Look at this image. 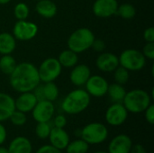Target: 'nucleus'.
I'll return each instance as SVG.
<instances>
[{
    "mask_svg": "<svg viewBox=\"0 0 154 153\" xmlns=\"http://www.w3.org/2000/svg\"><path fill=\"white\" fill-rule=\"evenodd\" d=\"M9 77L12 88L18 93L33 91L41 82L38 68L30 62L17 64Z\"/></svg>",
    "mask_w": 154,
    "mask_h": 153,
    "instance_id": "f257e3e1",
    "label": "nucleus"
},
{
    "mask_svg": "<svg viewBox=\"0 0 154 153\" xmlns=\"http://www.w3.org/2000/svg\"><path fill=\"white\" fill-rule=\"evenodd\" d=\"M90 104V96L82 88L69 92L61 102V109L68 115H79L85 111Z\"/></svg>",
    "mask_w": 154,
    "mask_h": 153,
    "instance_id": "f03ea898",
    "label": "nucleus"
},
{
    "mask_svg": "<svg viewBox=\"0 0 154 153\" xmlns=\"http://www.w3.org/2000/svg\"><path fill=\"white\" fill-rule=\"evenodd\" d=\"M122 104L128 113L140 114L152 104V97L145 90L136 88L126 92Z\"/></svg>",
    "mask_w": 154,
    "mask_h": 153,
    "instance_id": "7ed1b4c3",
    "label": "nucleus"
},
{
    "mask_svg": "<svg viewBox=\"0 0 154 153\" xmlns=\"http://www.w3.org/2000/svg\"><path fill=\"white\" fill-rule=\"evenodd\" d=\"M95 39V34L89 28H79L69 35L68 47L76 53H81L91 48Z\"/></svg>",
    "mask_w": 154,
    "mask_h": 153,
    "instance_id": "20e7f679",
    "label": "nucleus"
},
{
    "mask_svg": "<svg viewBox=\"0 0 154 153\" xmlns=\"http://www.w3.org/2000/svg\"><path fill=\"white\" fill-rule=\"evenodd\" d=\"M80 137L88 145L103 143L108 137V130L104 124L90 123L80 131Z\"/></svg>",
    "mask_w": 154,
    "mask_h": 153,
    "instance_id": "39448f33",
    "label": "nucleus"
},
{
    "mask_svg": "<svg viewBox=\"0 0 154 153\" xmlns=\"http://www.w3.org/2000/svg\"><path fill=\"white\" fill-rule=\"evenodd\" d=\"M119 65L129 71H138L144 68L146 58L142 51L136 49H127L118 57Z\"/></svg>",
    "mask_w": 154,
    "mask_h": 153,
    "instance_id": "423d86ee",
    "label": "nucleus"
},
{
    "mask_svg": "<svg viewBox=\"0 0 154 153\" xmlns=\"http://www.w3.org/2000/svg\"><path fill=\"white\" fill-rule=\"evenodd\" d=\"M62 67L58 59L48 58L44 60L38 68L40 80L43 83L51 82L57 79L61 74Z\"/></svg>",
    "mask_w": 154,
    "mask_h": 153,
    "instance_id": "0eeeda50",
    "label": "nucleus"
},
{
    "mask_svg": "<svg viewBox=\"0 0 154 153\" xmlns=\"http://www.w3.org/2000/svg\"><path fill=\"white\" fill-rule=\"evenodd\" d=\"M38 33V26L32 22L18 20L13 29V35L18 41H30Z\"/></svg>",
    "mask_w": 154,
    "mask_h": 153,
    "instance_id": "6e6552de",
    "label": "nucleus"
},
{
    "mask_svg": "<svg viewBox=\"0 0 154 153\" xmlns=\"http://www.w3.org/2000/svg\"><path fill=\"white\" fill-rule=\"evenodd\" d=\"M106 121L111 126H120L125 123L128 111L122 103H113L106 112Z\"/></svg>",
    "mask_w": 154,
    "mask_h": 153,
    "instance_id": "1a4fd4ad",
    "label": "nucleus"
},
{
    "mask_svg": "<svg viewBox=\"0 0 154 153\" xmlns=\"http://www.w3.org/2000/svg\"><path fill=\"white\" fill-rule=\"evenodd\" d=\"M85 86V90L88 93L90 96L102 97L106 95L109 84L104 77L99 75H94L89 77Z\"/></svg>",
    "mask_w": 154,
    "mask_h": 153,
    "instance_id": "9d476101",
    "label": "nucleus"
},
{
    "mask_svg": "<svg viewBox=\"0 0 154 153\" xmlns=\"http://www.w3.org/2000/svg\"><path fill=\"white\" fill-rule=\"evenodd\" d=\"M55 113V107L53 102L48 100H40L37 102L33 109L32 110V115L35 122H50Z\"/></svg>",
    "mask_w": 154,
    "mask_h": 153,
    "instance_id": "9b49d317",
    "label": "nucleus"
},
{
    "mask_svg": "<svg viewBox=\"0 0 154 153\" xmlns=\"http://www.w3.org/2000/svg\"><path fill=\"white\" fill-rule=\"evenodd\" d=\"M117 0H96L92 5L93 14L99 18H108L116 14Z\"/></svg>",
    "mask_w": 154,
    "mask_h": 153,
    "instance_id": "f8f14e48",
    "label": "nucleus"
},
{
    "mask_svg": "<svg viewBox=\"0 0 154 153\" xmlns=\"http://www.w3.org/2000/svg\"><path fill=\"white\" fill-rule=\"evenodd\" d=\"M133 147L132 139L124 133L114 137L108 144V153H130Z\"/></svg>",
    "mask_w": 154,
    "mask_h": 153,
    "instance_id": "ddd939ff",
    "label": "nucleus"
},
{
    "mask_svg": "<svg viewBox=\"0 0 154 153\" xmlns=\"http://www.w3.org/2000/svg\"><path fill=\"white\" fill-rule=\"evenodd\" d=\"M96 65L100 71L113 72L119 66V60L116 54L103 51L97 58Z\"/></svg>",
    "mask_w": 154,
    "mask_h": 153,
    "instance_id": "4468645a",
    "label": "nucleus"
},
{
    "mask_svg": "<svg viewBox=\"0 0 154 153\" xmlns=\"http://www.w3.org/2000/svg\"><path fill=\"white\" fill-rule=\"evenodd\" d=\"M48 139L50 141L51 145L60 151L65 150L70 142L69 135L64 130V128H58V127L51 128Z\"/></svg>",
    "mask_w": 154,
    "mask_h": 153,
    "instance_id": "2eb2a0df",
    "label": "nucleus"
},
{
    "mask_svg": "<svg viewBox=\"0 0 154 153\" xmlns=\"http://www.w3.org/2000/svg\"><path fill=\"white\" fill-rule=\"evenodd\" d=\"M90 76L91 71L88 66H87L86 64H79L73 67L69 74V79L74 86L82 87L86 84Z\"/></svg>",
    "mask_w": 154,
    "mask_h": 153,
    "instance_id": "dca6fc26",
    "label": "nucleus"
},
{
    "mask_svg": "<svg viewBox=\"0 0 154 153\" xmlns=\"http://www.w3.org/2000/svg\"><path fill=\"white\" fill-rule=\"evenodd\" d=\"M38 100L35 95L32 91L23 92V93H20V96L16 99H14V106L16 110L26 114L32 112Z\"/></svg>",
    "mask_w": 154,
    "mask_h": 153,
    "instance_id": "f3484780",
    "label": "nucleus"
},
{
    "mask_svg": "<svg viewBox=\"0 0 154 153\" xmlns=\"http://www.w3.org/2000/svg\"><path fill=\"white\" fill-rule=\"evenodd\" d=\"M7 150L8 153H32V144L28 138L17 136L10 142Z\"/></svg>",
    "mask_w": 154,
    "mask_h": 153,
    "instance_id": "a211bd4d",
    "label": "nucleus"
},
{
    "mask_svg": "<svg viewBox=\"0 0 154 153\" xmlns=\"http://www.w3.org/2000/svg\"><path fill=\"white\" fill-rule=\"evenodd\" d=\"M14 110V99L10 95L0 92V123L8 120Z\"/></svg>",
    "mask_w": 154,
    "mask_h": 153,
    "instance_id": "6ab92c4d",
    "label": "nucleus"
},
{
    "mask_svg": "<svg viewBox=\"0 0 154 153\" xmlns=\"http://www.w3.org/2000/svg\"><path fill=\"white\" fill-rule=\"evenodd\" d=\"M35 10L42 17L50 19L56 15L57 5L51 0H39L36 3Z\"/></svg>",
    "mask_w": 154,
    "mask_h": 153,
    "instance_id": "aec40b11",
    "label": "nucleus"
},
{
    "mask_svg": "<svg viewBox=\"0 0 154 153\" xmlns=\"http://www.w3.org/2000/svg\"><path fill=\"white\" fill-rule=\"evenodd\" d=\"M16 48V39L9 32L0 33V54H11Z\"/></svg>",
    "mask_w": 154,
    "mask_h": 153,
    "instance_id": "412c9836",
    "label": "nucleus"
},
{
    "mask_svg": "<svg viewBox=\"0 0 154 153\" xmlns=\"http://www.w3.org/2000/svg\"><path fill=\"white\" fill-rule=\"evenodd\" d=\"M58 60L61 67L64 68H73L75 65H77L79 61L78 53L72 51L71 50H62L58 58Z\"/></svg>",
    "mask_w": 154,
    "mask_h": 153,
    "instance_id": "4be33fe9",
    "label": "nucleus"
},
{
    "mask_svg": "<svg viewBox=\"0 0 154 153\" xmlns=\"http://www.w3.org/2000/svg\"><path fill=\"white\" fill-rule=\"evenodd\" d=\"M126 94L125 88L123 85L118 83H114L108 86L106 95H108L109 98L113 101V103H122L125 96Z\"/></svg>",
    "mask_w": 154,
    "mask_h": 153,
    "instance_id": "5701e85b",
    "label": "nucleus"
},
{
    "mask_svg": "<svg viewBox=\"0 0 154 153\" xmlns=\"http://www.w3.org/2000/svg\"><path fill=\"white\" fill-rule=\"evenodd\" d=\"M42 91L43 99L53 102L55 101L59 96V87L54 83V81L51 82H46L44 85L42 86Z\"/></svg>",
    "mask_w": 154,
    "mask_h": 153,
    "instance_id": "b1692460",
    "label": "nucleus"
},
{
    "mask_svg": "<svg viewBox=\"0 0 154 153\" xmlns=\"http://www.w3.org/2000/svg\"><path fill=\"white\" fill-rule=\"evenodd\" d=\"M17 62L15 59L11 55H2L0 58V70L5 75H10L15 69Z\"/></svg>",
    "mask_w": 154,
    "mask_h": 153,
    "instance_id": "393cba45",
    "label": "nucleus"
},
{
    "mask_svg": "<svg viewBox=\"0 0 154 153\" xmlns=\"http://www.w3.org/2000/svg\"><path fill=\"white\" fill-rule=\"evenodd\" d=\"M89 145L82 139H78L72 142H69L66 147L67 153H87L88 151Z\"/></svg>",
    "mask_w": 154,
    "mask_h": 153,
    "instance_id": "a878e982",
    "label": "nucleus"
},
{
    "mask_svg": "<svg viewBox=\"0 0 154 153\" xmlns=\"http://www.w3.org/2000/svg\"><path fill=\"white\" fill-rule=\"evenodd\" d=\"M116 14L125 20L133 19L136 14V9L132 4L124 3V4L118 5Z\"/></svg>",
    "mask_w": 154,
    "mask_h": 153,
    "instance_id": "bb28decb",
    "label": "nucleus"
},
{
    "mask_svg": "<svg viewBox=\"0 0 154 153\" xmlns=\"http://www.w3.org/2000/svg\"><path fill=\"white\" fill-rule=\"evenodd\" d=\"M51 128L52 127H51L50 122L37 123V125L35 127V134L39 139H42V140L48 139Z\"/></svg>",
    "mask_w": 154,
    "mask_h": 153,
    "instance_id": "cd10ccee",
    "label": "nucleus"
},
{
    "mask_svg": "<svg viewBox=\"0 0 154 153\" xmlns=\"http://www.w3.org/2000/svg\"><path fill=\"white\" fill-rule=\"evenodd\" d=\"M129 78H130L129 70H127L126 69H125L120 65L114 70V78L116 80V83L125 85L128 82Z\"/></svg>",
    "mask_w": 154,
    "mask_h": 153,
    "instance_id": "c85d7f7f",
    "label": "nucleus"
},
{
    "mask_svg": "<svg viewBox=\"0 0 154 153\" xmlns=\"http://www.w3.org/2000/svg\"><path fill=\"white\" fill-rule=\"evenodd\" d=\"M29 6L25 3L20 2L15 5L14 9V14L17 20H26L29 15Z\"/></svg>",
    "mask_w": 154,
    "mask_h": 153,
    "instance_id": "c756f323",
    "label": "nucleus"
},
{
    "mask_svg": "<svg viewBox=\"0 0 154 153\" xmlns=\"http://www.w3.org/2000/svg\"><path fill=\"white\" fill-rule=\"evenodd\" d=\"M8 120H10L11 123L15 126H23L26 124L27 117H26V115L24 113L15 109L12 113V115H10Z\"/></svg>",
    "mask_w": 154,
    "mask_h": 153,
    "instance_id": "7c9ffc66",
    "label": "nucleus"
},
{
    "mask_svg": "<svg viewBox=\"0 0 154 153\" xmlns=\"http://www.w3.org/2000/svg\"><path fill=\"white\" fill-rule=\"evenodd\" d=\"M143 54L149 60H154V42H146L143 49Z\"/></svg>",
    "mask_w": 154,
    "mask_h": 153,
    "instance_id": "2f4dec72",
    "label": "nucleus"
},
{
    "mask_svg": "<svg viewBox=\"0 0 154 153\" xmlns=\"http://www.w3.org/2000/svg\"><path fill=\"white\" fill-rule=\"evenodd\" d=\"M35 153H62V151L51 144H45L41 146Z\"/></svg>",
    "mask_w": 154,
    "mask_h": 153,
    "instance_id": "473e14b6",
    "label": "nucleus"
},
{
    "mask_svg": "<svg viewBox=\"0 0 154 153\" xmlns=\"http://www.w3.org/2000/svg\"><path fill=\"white\" fill-rule=\"evenodd\" d=\"M144 113V117L145 120L147 121V123H149L150 124H154V106L152 104H151L143 112Z\"/></svg>",
    "mask_w": 154,
    "mask_h": 153,
    "instance_id": "72a5a7b5",
    "label": "nucleus"
},
{
    "mask_svg": "<svg viewBox=\"0 0 154 153\" xmlns=\"http://www.w3.org/2000/svg\"><path fill=\"white\" fill-rule=\"evenodd\" d=\"M54 127L58 128H64L67 125V118L64 115H58L53 119Z\"/></svg>",
    "mask_w": 154,
    "mask_h": 153,
    "instance_id": "f704fd0d",
    "label": "nucleus"
},
{
    "mask_svg": "<svg viewBox=\"0 0 154 153\" xmlns=\"http://www.w3.org/2000/svg\"><path fill=\"white\" fill-rule=\"evenodd\" d=\"M91 48H92L95 51L100 52V53H101V52H103V51L105 50V49H106V43H105V41H104L103 40H101V39H95L94 41H93V43H92Z\"/></svg>",
    "mask_w": 154,
    "mask_h": 153,
    "instance_id": "c9c22d12",
    "label": "nucleus"
},
{
    "mask_svg": "<svg viewBox=\"0 0 154 153\" xmlns=\"http://www.w3.org/2000/svg\"><path fill=\"white\" fill-rule=\"evenodd\" d=\"M143 39L146 42H154V28L148 27L143 32Z\"/></svg>",
    "mask_w": 154,
    "mask_h": 153,
    "instance_id": "e433bc0d",
    "label": "nucleus"
},
{
    "mask_svg": "<svg viewBox=\"0 0 154 153\" xmlns=\"http://www.w3.org/2000/svg\"><path fill=\"white\" fill-rule=\"evenodd\" d=\"M7 138V132L5 127L0 123V145H3V143L6 141Z\"/></svg>",
    "mask_w": 154,
    "mask_h": 153,
    "instance_id": "4c0bfd02",
    "label": "nucleus"
},
{
    "mask_svg": "<svg viewBox=\"0 0 154 153\" xmlns=\"http://www.w3.org/2000/svg\"><path fill=\"white\" fill-rule=\"evenodd\" d=\"M130 153H147V151L144 146H143L142 144H135V145H133Z\"/></svg>",
    "mask_w": 154,
    "mask_h": 153,
    "instance_id": "58836bf2",
    "label": "nucleus"
},
{
    "mask_svg": "<svg viewBox=\"0 0 154 153\" xmlns=\"http://www.w3.org/2000/svg\"><path fill=\"white\" fill-rule=\"evenodd\" d=\"M0 153H8V150L6 147H4L2 145H0Z\"/></svg>",
    "mask_w": 154,
    "mask_h": 153,
    "instance_id": "ea45409f",
    "label": "nucleus"
},
{
    "mask_svg": "<svg viewBox=\"0 0 154 153\" xmlns=\"http://www.w3.org/2000/svg\"><path fill=\"white\" fill-rule=\"evenodd\" d=\"M11 0H0V5H6L10 2Z\"/></svg>",
    "mask_w": 154,
    "mask_h": 153,
    "instance_id": "a19ab883",
    "label": "nucleus"
},
{
    "mask_svg": "<svg viewBox=\"0 0 154 153\" xmlns=\"http://www.w3.org/2000/svg\"><path fill=\"white\" fill-rule=\"evenodd\" d=\"M94 153H108L107 151H96Z\"/></svg>",
    "mask_w": 154,
    "mask_h": 153,
    "instance_id": "79ce46f5",
    "label": "nucleus"
},
{
    "mask_svg": "<svg viewBox=\"0 0 154 153\" xmlns=\"http://www.w3.org/2000/svg\"><path fill=\"white\" fill-rule=\"evenodd\" d=\"M35 1H39V0H35Z\"/></svg>",
    "mask_w": 154,
    "mask_h": 153,
    "instance_id": "37998d69",
    "label": "nucleus"
}]
</instances>
